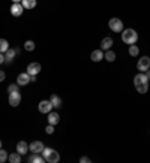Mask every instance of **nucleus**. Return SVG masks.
I'll return each mask as SVG.
<instances>
[{
    "mask_svg": "<svg viewBox=\"0 0 150 163\" xmlns=\"http://www.w3.org/2000/svg\"><path fill=\"white\" fill-rule=\"evenodd\" d=\"M122 41L128 45H134L138 41V33H137L134 28H125L122 33Z\"/></svg>",
    "mask_w": 150,
    "mask_h": 163,
    "instance_id": "f257e3e1",
    "label": "nucleus"
},
{
    "mask_svg": "<svg viewBox=\"0 0 150 163\" xmlns=\"http://www.w3.org/2000/svg\"><path fill=\"white\" fill-rule=\"evenodd\" d=\"M108 26L114 33H120V32H123V23H122L120 18H111V20L108 21Z\"/></svg>",
    "mask_w": 150,
    "mask_h": 163,
    "instance_id": "f03ea898",
    "label": "nucleus"
},
{
    "mask_svg": "<svg viewBox=\"0 0 150 163\" xmlns=\"http://www.w3.org/2000/svg\"><path fill=\"white\" fill-rule=\"evenodd\" d=\"M137 69L140 70V72H147L150 69V59L149 57H141L138 63H137Z\"/></svg>",
    "mask_w": 150,
    "mask_h": 163,
    "instance_id": "7ed1b4c3",
    "label": "nucleus"
},
{
    "mask_svg": "<svg viewBox=\"0 0 150 163\" xmlns=\"http://www.w3.org/2000/svg\"><path fill=\"white\" fill-rule=\"evenodd\" d=\"M38 108H39V112L48 114V112H51V109L54 108V106H53V103L50 102V100H41L39 105H38Z\"/></svg>",
    "mask_w": 150,
    "mask_h": 163,
    "instance_id": "20e7f679",
    "label": "nucleus"
},
{
    "mask_svg": "<svg viewBox=\"0 0 150 163\" xmlns=\"http://www.w3.org/2000/svg\"><path fill=\"white\" fill-rule=\"evenodd\" d=\"M44 142H41V141H33L32 144H29V150L32 151V153H36V154H41L42 150H44Z\"/></svg>",
    "mask_w": 150,
    "mask_h": 163,
    "instance_id": "39448f33",
    "label": "nucleus"
},
{
    "mask_svg": "<svg viewBox=\"0 0 150 163\" xmlns=\"http://www.w3.org/2000/svg\"><path fill=\"white\" fill-rule=\"evenodd\" d=\"M21 102V94L20 91H14V93H9V105L11 106H18Z\"/></svg>",
    "mask_w": 150,
    "mask_h": 163,
    "instance_id": "423d86ee",
    "label": "nucleus"
},
{
    "mask_svg": "<svg viewBox=\"0 0 150 163\" xmlns=\"http://www.w3.org/2000/svg\"><path fill=\"white\" fill-rule=\"evenodd\" d=\"M24 12V8L21 3H12V6H11V14L14 15V17H21Z\"/></svg>",
    "mask_w": 150,
    "mask_h": 163,
    "instance_id": "0eeeda50",
    "label": "nucleus"
},
{
    "mask_svg": "<svg viewBox=\"0 0 150 163\" xmlns=\"http://www.w3.org/2000/svg\"><path fill=\"white\" fill-rule=\"evenodd\" d=\"M29 82H30V75H29L27 72L20 74L17 76V84H18V85H27Z\"/></svg>",
    "mask_w": 150,
    "mask_h": 163,
    "instance_id": "6e6552de",
    "label": "nucleus"
},
{
    "mask_svg": "<svg viewBox=\"0 0 150 163\" xmlns=\"http://www.w3.org/2000/svg\"><path fill=\"white\" fill-rule=\"evenodd\" d=\"M41 64L39 63H30L27 66V74L29 75H38L41 72Z\"/></svg>",
    "mask_w": 150,
    "mask_h": 163,
    "instance_id": "1a4fd4ad",
    "label": "nucleus"
},
{
    "mask_svg": "<svg viewBox=\"0 0 150 163\" xmlns=\"http://www.w3.org/2000/svg\"><path fill=\"white\" fill-rule=\"evenodd\" d=\"M146 82H149V78H147V75L146 74H137L134 76V84L137 85H140V84H146Z\"/></svg>",
    "mask_w": 150,
    "mask_h": 163,
    "instance_id": "9d476101",
    "label": "nucleus"
},
{
    "mask_svg": "<svg viewBox=\"0 0 150 163\" xmlns=\"http://www.w3.org/2000/svg\"><path fill=\"white\" fill-rule=\"evenodd\" d=\"M27 151H30V150H29V145L26 141H20V142L17 144V153H20L21 156L27 154Z\"/></svg>",
    "mask_w": 150,
    "mask_h": 163,
    "instance_id": "9b49d317",
    "label": "nucleus"
},
{
    "mask_svg": "<svg viewBox=\"0 0 150 163\" xmlns=\"http://www.w3.org/2000/svg\"><path fill=\"white\" fill-rule=\"evenodd\" d=\"M59 160H60V156H59V153L56 150H51L50 154L47 156V159H45V162H48V163H57Z\"/></svg>",
    "mask_w": 150,
    "mask_h": 163,
    "instance_id": "f8f14e48",
    "label": "nucleus"
},
{
    "mask_svg": "<svg viewBox=\"0 0 150 163\" xmlns=\"http://www.w3.org/2000/svg\"><path fill=\"white\" fill-rule=\"evenodd\" d=\"M113 43H114V41H113V38H104L102 42H101V49H102V51L111 49V47H113Z\"/></svg>",
    "mask_w": 150,
    "mask_h": 163,
    "instance_id": "ddd939ff",
    "label": "nucleus"
},
{
    "mask_svg": "<svg viewBox=\"0 0 150 163\" xmlns=\"http://www.w3.org/2000/svg\"><path fill=\"white\" fill-rule=\"evenodd\" d=\"M90 59H92V61H95V63L101 61L104 59V51L102 49H95V51L90 54Z\"/></svg>",
    "mask_w": 150,
    "mask_h": 163,
    "instance_id": "4468645a",
    "label": "nucleus"
},
{
    "mask_svg": "<svg viewBox=\"0 0 150 163\" xmlns=\"http://www.w3.org/2000/svg\"><path fill=\"white\" fill-rule=\"evenodd\" d=\"M48 124H53V126H56L57 123L60 121V115L57 114V112H48Z\"/></svg>",
    "mask_w": 150,
    "mask_h": 163,
    "instance_id": "2eb2a0df",
    "label": "nucleus"
},
{
    "mask_svg": "<svg viewBox=\"0 0 150 163\" xmlns=\"http://www.w3.org/2000/svg\"><path fill=\"white\" fill-rule=\"evenodd\" d=\"M17 53H18L17 49H11V48H9L6 53H5V61H6V63H11V61L14 60V57Z\"/></svg>",
    "mask_w": 150,
    "mask_h": 163,
    "instance_id": "dca6fc26",
    "label": "nucleus"
},
{
    "mask_svg": "<svg viewBox=\"0 0 150 163\" xmlns=\"http://www.w3.org/2000/svg\"><path fill=\"white\" fill-rule=\"evenodd\" d=\"M21 5L24 9H35L36 8V0H21Z\"/></svg>",
    "mask_w": 150,
    "mask_h": 163,
    "instance_id": "f3484780",
    "label": "nucleus"
},
{
    "mask_svg": "<svg viewBox=\"0 0 150 163\" xmlns=\"http://www.w3.org/2000/svg\"><path fill=\"white\" fill-rule=\"evenodd\" d=\"M104 57H105V60H107V61L113 63V61L116 60V53H114V51H111V49H107V51H105V54H104Z\"/></svg>",
    "mask_w": 150,
    "mask_h": 163,
    "instance_id": "a211bd4d",
    "label": "nucleus"
},
{
    "mask_svg": "<svg viewBox=\"0 0 150 163\" xmlns=\"http://www.w3.org/2000/svg\"><path fill=\"white\" fill-rule=\"evenodd\" d=\"M50 102L53 103L54 108H60L62 106V99L59 97V96H56V94H53L51 97H50Z\"/></svg>",
    "mask_w": 150,
    "mask_h": 163,
    "instance_id": "6ab92c4d",
    "label": "nucleus"
},
{
    "mask_svg": "<svg viewBox=\"0 0 150 163\" xmlns=\"http://www.w3.org/2000/svg\"><path fill=\"white\" fill-rule=\"evenodd\" d=\"M27 160L30 163H42V162H45V159H44V157H41V156H38L36 153H33V156H29Z\"/></svg>",
    "mask_w": 150,
    "mask_h": 163,
    "instance_id": "aec40b11",
    "label": "nucleus"
},
{
    "mask_svg": "<svg viewBox=\"0 0 150 163\" xmlns=\"http://www.w3.org/2000/svg\"><path fill=\"white\" fill-rule=\"evenodd\" d=\"M8 160L11 163H20L21 162V154L20 153H14V154H9Z\"/></svg>",
    "mask_w": 150,
    "mask_h": 163,
    "instance_id": "412c9836",
    "label": "nucleus"
},
{
    "mask_svg": "<svg viewBox=\"0 0 150 163\" xmlns=\"http://www.w3.org/2000/svg\"><path fill=\"white\" fill-rule=\"evenodd\" d=\"M135 89H137V91H138L140 94H144V93L149 91V82H146V84H140V85H137Z\"/></svg>",
    "mask_w": 150,
    "mask_h": 163,
    "instance_id": "4be33fe9",
    "label": "nucleus"
},
{
    "mask_svg": "<svg viewBox=\"0 0 150 163\" xmlns=\"http://www.w3.org/2000/svg\"><path fill=\"white\" fill-rule=\"evenodd\" d=\"M8 49H9V43H8L6 39H0V53H6Z\"/></svg>",
    "mask_w": 150,
    "mask_h": 163,
    "instance_id": "5701e85b",
    "label": "nucleus"
},
{
    "mask_svg": "<svg viewBox=\"0 0 150 163\" xmlns=\"http://www.w3.org/2000/svg\"><path fill=\"white\" fill-rule=\"evenodd\" d=\"M138 54H140V48L137 47L135 43H134V45H129V55H132V57H137Z\"/></svg>",
    "mask_w": 150,
    "mask_h": 163,
    "instance_id": "b1692460",
    "label": "nucleus"
},
{
    "mask_svg": "<svg viewBox=\"0 0 150 163\" xmlns=\"http://www.w3.org/2000/svg\"><path fill=\"white\" fill-rule=\"evenodd\" d=\"M24 49H26V51H33L35 49V42L33 41H26L24 42Z\"/></svg>",
    "mask_w": 150,
    "mask_h": 163,
    "instance_id": "393cba45",
    "label": "nucleus"
},
{
    "mask_svg": "<svg viewBox=\"0 0 150 163\" xmlns=\"http://www.w3.org/2000/svg\"><path fill=\"white\" fill-rule=\"evenodd\" d=\"M8 157H9V154H8L5 150L0 148V163H5L8 160Z\"/></svg>",
    "mask_w": 150,
    "mask_h": 163,
    "instance_id": "a878e982",
    "label": "nucleus"
},
{
    "mask_svg": "<svg viewBox=\"0 0 150 163\" xmlns=\"http://www.w3.org/2000/svg\"><path fill=\"white\" fill-rule=\"evenodd\" d=\"M14 91H20V85L18 84H11L8 87V93H14Z\"/></svg>",
    "mask_w": 150,
    "mask_h": 163,
    "instance_id": "bb28decb",
    "label": "nucleus"
},
{
    "mask_svg": "<svg viewBox=\"0 0 150 163\" xmlns=\"http://www.w3.org/2000/svg\"><path fill=\"white\" fill-rule=\"evenodd\" d=\"M45 132H47L48 135H53L54 133V126L53 124H48L47 127H45Z\"/></svg>",
    "mask_w": 150,
    "mask_h": 163,
    "instance_id": "cd10ccee",
    "label": "nucleus"
},
{
    "mask_svg": "<svg viewBox=\"0 0 150 163\" xmlns=\"http://www.w3.org/2000/svg\"><path fill=\"white\" fill-rule=\"evenodd\" d=\"M5 78H6V74H5L3 70H0V82L5 81Z\"/></svg>",
    "mask_w": 150,
    "mask_h": 163,
    "instance_id": "c85d7f7f",
    "label": "nucleus"
},
{
    "mask_svg": "<svg viewBox=\"0 0 150 163\" xmlns=\"http://www.w3.org/2000/svg\"><path fill=\"white\" fill-rule=\"evenodd\" d=\"M80 162H81V163H90V159L84 156V157H81V159H80Z\"/></svg>",
    "mask_w": 150,
    "mask_h": 163,
    "instance_id": "c756f323",
    "label": "nucleus"
},
{
    "mask_svg": "<svg viewBox=\"0 0 150 163\" xmlns=\"http://www.w3.org/2000/svg\"><path fill=\"white\" fill-rule=\"evenodd\" d=\"M3 61H5V54H3V53H0V64H2Z\"/></svg>",
    "mask_w": 150,
    "mask_h": 163,
    "instance_id": "7c9ffc66",
    "label": "nucleus"
},
{
    "mask_svg": "<svg viewBox=\"0 0 150 163\" xmlns=\"http://www.w3.org/2000/svg\"><path fill=\"white\" fill-rule=\"evenodd\" d=\"M36 81V75H30V82H35Z\"/></svg>",
    "mask_w": 150,
    "mask_h": 163,
    "instance_id": "2f4dec72",
    "label": "nucleus"
},
{
    "mask_svg": "<svg viewBox=\"0 0 150 163\" xmlns=\"http://www.w3.org/2000/svg\"><path fill=\"white\" fill-rule=\"evenodd\" d=\"M146 75H147V78H149V79H150V69H149V70H147V74H146Z\"/></svg>",
    "mask_w": 150,
    "mask_h": 163,
    "instance_id": "473e14b6",
    "label": "nucleus"
},
{
    "mask_svg": "<svg viewBox=\"0 0 150 163\" xmlns=\"http://www.w3.org/2000/svg\"><path fill=\"white\" fill-rule=\"evenodd\" d=\"M14 3H21V0H12Z\"/></svg>",
    "mask_w": 150,
    "mask_h": 163,
    "instance_id": "72a5a7b5",
    "label": "nucleus"
},
{
    "mask_svg": "<svg viewBox=\"0 0 150 163\" xmlns=\"http://www.w3.org/2000/svg\"><path fill=\"white\" fill-rule=\"evenodd\" d=\"M0 148H2V141H0Z\"/></svg>",
    "mask_w": 150,
    "mask_h": 163,
    "instance_id": "f704fd0d",
    "label": "nucleus"
}]
</instances>
